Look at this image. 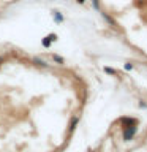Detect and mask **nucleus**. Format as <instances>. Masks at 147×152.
<instances>
[{"label":"nucleus","instance_id":"6e6552de","mask_svg":"<svg viewBox=\"0 0 147 152\" xmlns=\"http://www.w3.org/2000/svg\"><path fill=\"white\" fill-rule=\"evenodd\" d=\"M54 59H55L57 62H60V64H62V62H63V60H62V57H57V56H55V57H54Z\"/></svg>","mask_w":147,"mask_h":152},{"label":"nucleus","instance_id":"39448f33","mask_svg":"<svg viewBox=\"0 0 147 152\" xmlns=\"http://www.w3.org/2000/svg\"><path fill=\"white\" fill-rule=\"evenodd\" d=\"M93 7H95V10H100V7H98V0H93Z\"/></svg>","mask_w":147,"mask_h":152},{"label":"nucleus","instance_id":"f257e3e1","mask_svg":"<svg viewBox=\"0 0 147 152\" xmlns=\"http://www.w3.org/2000/svg\"><path fill=\"white\" fill-rule=\"evenodd\" d=\"M55 38H57L55 35H47V37H46V40H44V41H43V45H44V46L47 48V46H49V45H51V41H54V40H55Z\"/></svg>","mask_w":147,"mask_h":152},{"label":"nucleus","instance_id":"20e7f679","mask_svg":"<svg viewBox=\"0 0 147 152\" xmlns=\"http://www.w3.org/2000/svg\"><path fill=\"white\" fill-rule=\"evenodd\" d=\"M54 16H55V21H57V22H60V21H62V14H60V13L54 11Z\"/></svg>","mask_w":147,"mask_h":152},{"label":"nucleus","instance_id":"1a4fd4ad","mask_svg":"<svg viewBox=\"0 0 147 152\" xmlns=\"http://www.w3.org/2000/svg\"><path fill=\"white\" fill-rule=\"evenodd\" d=\"M85 2V0H78V3H84Z\"/></svg>","mask_w":147,"mask_h":152},{"label":"nucleus","instance_id":"0eeeda50","mask_svg":"<svg viewBox=\"0 0 147 152\" xmlns=\"http://www.w3.org/2000/svg\"><path fill=\"white\" fill-rule=\"evenodd\" d=\"M131 68H133L131 64H127V65H125V70H131Z\"/></svg>","mask_w":147,"mask_h":152},{"label":"nucleus","instance_id":"423d86ee","mask_svg":"<svg viewBox=\"0 0 147 152\" xmlns=\"http://www.w3.org/2000/svg\"><path fill=\"white\" fill-rule=\"evenodd\" d=\"M104 71H108V73H111V75H114V73H116V71H114V70H111V68H104Z\"/></svg>","mask_w":147,"mask_h":152},{"label":"nucleus","instance_id":"7ed1b4c3","mask_svg":"<svg viewBox=\"0 0 147 152\" xmlns=\"http://www.w3.org/2000/svg\"><path fill=\"white\" fill-rule=\"evenodd\" d=\"M103 18H104V19H106V21H108L109 24H111V26H112V27H117V24H116V22H114V21H112V19H111V18H109V16H108V14H106V13H103Z\"/></svg>","mask_w":147,"mask_h":152},{"label":"nucleus","instance_id":"f03ea898","mask_svg":"<svg viewBox=\"0 0 147 152\" xmlns=\"http://www.w3.org/2000/svg\"><path fill=\"white\" fill-rule=\"evenodd\" d=\"M135 132H136V127H133L131 130H127L125 132V140H131L133 135H135Z\"/></svg>","mask_w":147,"mask_h":152}]
</instances>
